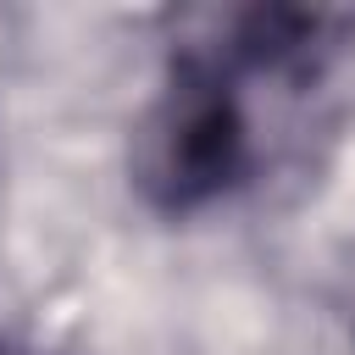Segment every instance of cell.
I'll list each match as a JSON object with an SVG mask.
<instances>
[{
  "instance_id": "1",
  "label": "cell",
  "mask_w": 355,
  "mask_h": 355,
  "mask_svg": "<svg viewBox=\"0 0 355 355\" xmlns=\"http://www.w3.org/2000/svg\"><path fill=\"white\" fill-rule=\"evenodd\" d=\"M239 111L211 78H189L150 116L139 144V172L166 205H194L216 194L239 166Z\"/></svg>"
}]
</instances>
